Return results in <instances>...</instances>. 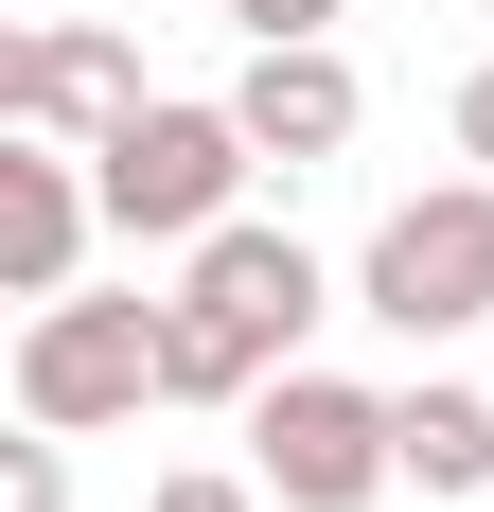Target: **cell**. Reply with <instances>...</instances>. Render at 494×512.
I'll list each match as a JSON object with an SVG mask.
<instances>
[{
    "mask_svg": "<svg viewBox=\"0 0 494 512\" xmlns=\"http://www.w3.org/2000/svg\"><path fill=\"white\" fill-rule=\"evenodd\" d=\"M142 407H177V301H36L18 318V424H142Z\"/></svg>",
    "mask_w": 494,
    "mask_h": 512,
    "instance_id": "obj_1",
    "label": "cell"
},
{
    "mask_svg": "<svg viewBox=\"0 0 494 512\" xmlns=\"http://www.w3.org/2000/svg\"><path fill=\"white\" fill-rule=\"evenodd\" d=\"M247 477L283 512H371V495H406V407L353 389V371H265L247 389Z\"/></svg>",
    "mask_w": 494,
    "mask_h": 512,
    "instance_id": "obj_2",
    "label": "cell"
},
{
    "mask_svg": "<svg viewBox=\"0 0 494 512\" xmlns=\"http://www.w3.org/2000/svg\"><path fill=\"white\" fill-rule=\"evenodd\" d=\"M247 106H124V124H106L89 142V177H106V230H124V248H195V230H230V195H247Z\"/></svg>",
    "mask_w": 494,
    "mask_h": 512,
    "instance_id": "obj_3",
    "label": "cell"
},
{
    "mask_svg": "<svg viewBox=\"0 0 494 512\" xmlns=\"http://www.w3.org/2000/svg\"><path fill=\"white\" fill-rule=\"evenodd\" d=\"M353 318H389L406 354L424 336H477L494 318V177H442V195H406L353 265Z\"/></svg>",
    "mask_w": 494,
    "mask_h": 512,
    "instance_id": "obj_4",
    "label": "cell"
},
{
    "mask_svg": "<svg viewBox=\"0 0 494 512\" xmlns=\"http://www.w3.org/2000/svg\"><path fill=\"white\" fill-rule=\"evenodd\" d=\"M318 301H336V283H318V248H300V230H247V212H230V230H195V248H177V318H212L247 371H283Z\"/></svg>",
    "mask_w": 494,
    "mask_h": 512,
    "instance_id": "obj_5",
    "label": "cell"
},
{
    "mask_svg": "<svg viewBox=\"0 0 494 512\" xmlns=\"http://www.w3.org/2000/svg\"><path fill=\"white\" fill-rule=\"evenodd\" d=\"M89 230H106L89 142H36V124H0V283H18V301H71Z\"/></svg>",
    "mask_w": 494,
    "mask_h": 512,
    "instance_id": "obj_6",
    "label": "cell"
},
{
    "mask_svg": "<svg viewBox=\"0 0 494 512\" xmlns=\"http://www.w3.org/2000/svg\"><path fill=\"white\" fill-rule=\"evenodd\" d=\"M142 106V36H106V18H36V36H0V124H36V142H106Z\"/></svg>",
    "mask_w": 494,
    "mask_h": 512,
    "instance_id": "obj_7",
    "label": "cell"
},
{
    "mask_svg": "<svg viewBox=\"0 0 494 512\" xmlns=\"http://www.w3.org/2000/svg\"><path fill=\"white\" fill-rule=\"evenodd\" d=\"M230 106H247V142L283 159V177H300V159H353V124H371V89H353L336 36H247Z\"/></svg>",
    "mask_w": 494,
    "mask_h": 512,
    "instance_id": "obj_8",
    "label": "cell"
},
{
    "mask_svg": "<svg viewBox=\"0 0 494 512\" xmlns=\"http://www.w3.org/2000/svg\"><path fill=\"white\" fill-rule=\"evenodd\" d=\"M406 495H494V407L477 389H406Z\"/></svg>",
    "mask_w": 494,
    "mask_h": 512,
    "instance_id": "obj_9",
    "label": "cell"
},
{
    "mask_svg": "<svg viewBox=\"0 0 494 512\" xmlns=\"http://www.w3.org/2000/svg\"><path fill=\"white\" fill-rule=\"evenodd\" d=\"M0 512H71V424H18L0 442Z\"/></svg>",
    "mask_w": 494,
    "mask_h": 512,
    "instance_id": "obj_10",
    "label": "cell"
},
{
    "mask_svg": "<svg viewBox=\"0 0 494 512\" xmlns=\"http://www.w3.org/2000/svg\"><path fill=\"white\" fill-rule=\"evenodd\" d=\"M247 389H265V371H247L212 318H177V407H247Z\"/></svg>",
    "mask_w": 494,
    "mask_h": 512,
    "instance_id": "obj_11",
    "label": "cell"
},
{
    "mask_svg": "<svg viewBox=\"0 0 494 512\" xmlns=\"http://www.w3.org/2000/svg\"><path fill=\"white\" fill-rule=\"evenodd\" d=\"M142 512H283V495H265V477H159Z\"/></svg>",
    "mask_w": 494,
    "mask_h": 512,
    "instance_id": "obj_12",
    "label": "cell"
},
{
    "mask_svg": "<svg viewBox=\"0 0 494 512\" xmlns=\"http://www.w3.org/2000/svg\"><path fill=\"white\" fill-rule=\"evenodd\" d=\"M247 36H336V0H230Z\"/></svg>",
    "mask_w": 494,
    "mask_h": 512,
    "instance_id": "obj_13",
    "label": "cell"
},
{
    "mask_svg": "<svg viewBox=\"0 0 494 512\" xmlns=\"http://www.w3.org/2000/svg\"><path fill=\"white\" fill-rule=\"evenodd\" d=\"M459 159L494 177V71H459Z\"/></svg>",
    "mask_w": 494,
    "mask_h": 512,
    "instance_id": "obj_14",
    "label": "cell"
}]
</instances>
